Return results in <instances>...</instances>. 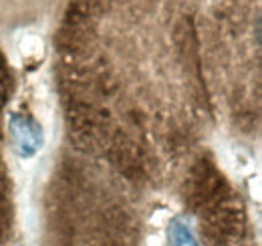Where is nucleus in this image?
<instances>
[{
    "label": "nucleus",
    "mask_w": 262,
    "mask_h": 246,
    "mask_svg": "<svg viewBox=\"0 0 262 246\" xmlns=\"http://www.w3.org/2000/svg\"><path fill=\"white\" fill-rule=\"evenodd\" d=\"M2 101H4V91H2V85H0V107H2Z\"/></svg>",
    "instance_id": "nucleus-1"
}]
</instances>
